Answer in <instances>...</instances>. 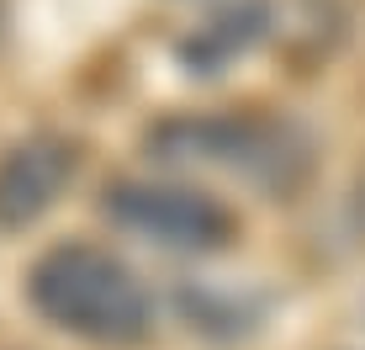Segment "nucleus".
Returning <instances> with one entry per match:
<instances>
[{"label":"nucleus","instance_id":"obj_2","mask_svg":"<svg viewBox=\"0 0 365 350\" xmlns=\"http://www.w3.org/2000/svg\"><path fill=\"white\" fill-rule=\"evenodd\" d=\"M27 297L53 329L91 345H143L154 329V297L122 255L85 239L53 244L37 255Z\"/></svg>","mask_w":365,"mask_h":350},{"label":"nucleus","instance_id":"obj_5","mask_svg":"<svg viewBox=\"0 0 365 350\" xmlns=\"http://www.w3.org/2000/svg\"><path fill=\"white\" fill-rule=\"evenodd\" d=\"M270 32V0H228L217 6L196 32H185L175 43V59H180L185 74H222L228 64H238L244 54H255Z\"/></svg>","mask_w":365,"mask_h":350},{"label":"nucleus","instance_id":"obj_1","mask_svg":"<svg viewBox=\"0 0 365 350\" xmlns=\"http://www.w3.org/2000/svg\"><path fill=\"white\" fill-rule=\"evenodd\" d=\"M143 149L165 170H212L265 196H297L312 181L318 144L281 111H185L143 133Z\"/></svg>","mask_w":365,"mask_h":350},{"label":"nucleus","instance_id":"obj_4","mask_svg":"<svg viewBox=\"0 0 365 350\" xmlns=\"http://www.w3.org/2000/svg\"><path fill=\"white\" fill-rule=\"evenodd\" d=\"M80 175V149L58 133L21 139L0 159V229H32Z\"/></svg>","mask_w":365,"mask_h":350},{"label":"nucleus","instance_id":"obj_3","mask_svg":"<svg viewBox=\"0 0 365 350\" xmlns=\"http://www.w3.org/2000/svg\"><path fill=\"white\" fill-rule=\"evenodd\" d=\"M101 212L117 229L138 234L154 249H170V255H217L238 234L228 202L180 181H111L101 191Z\"/></svg>","mask_w":365,"mask_h":350}]
</instances>
